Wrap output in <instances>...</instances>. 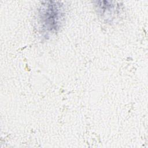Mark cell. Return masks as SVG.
<instances>
[{"label":"cell","mask_w":148,"mask_h":148,"mask_svg":"<svg viewBox=\"0 0 148 148\" xmlns=\"http://www.w3.org/2000/svg\"><path fill=\"white\" fill-rule=\"evenodd\" d=\"M39 15L43 31L46 34L54 33L58 30L64 19L63 5L58 2H46L41 6Z\"/></svg>","instance_id":"1"}]
</instances>
